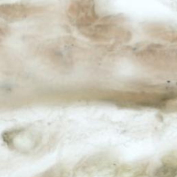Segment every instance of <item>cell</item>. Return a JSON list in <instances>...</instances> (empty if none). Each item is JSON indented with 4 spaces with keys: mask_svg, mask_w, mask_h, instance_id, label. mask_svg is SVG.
<instances>
[{
    "mask_svg": "<svg viewBox=\"0 0 177 177\" xmlns=\"http://www.w3.org/2000/svg\"><path fill=\"white\" fill-rule=\"evenodd\" d=\"M4 140L11 148L21 152L29 151L39 143V136L26 129H18L4 134Z\"/></svg>",
    "mask_w": 177,
    "mask_h": 177,
    "instance_id": "6da1fadb",
    "label": "cell"
},
{
    "mask_svg": "<svg viewBox=\"0 0 177 177\" xmlns=\"http://www.w3.org/2000/svg\"><path fill=\"white\" fill-rule=\"evenodd\" d=\"M31 14V8L20 3L4 4L0 5V18L8 22L24 20Z\"/></svg>",
    "mask_w": 177,
    "mask_h": 177,
    "instance_id": "7a4b0ae2",
    "label": "cell"
},
{
    "mask_svg": "<svg viewBox=\"0 0 177 177\" xmlns=\"http://www.w3.org/2000/svg\"><path fill=\"white\" fill-rule=\"evenodd\" d=\"M177 169L170 165H163L154 172L152 177H175Z\"/></svg>",
    "mask_w": 177,
    "mask_h": 177,
    "instance_id": "3957f363",
    "label": "cell"
}]
</instances>
